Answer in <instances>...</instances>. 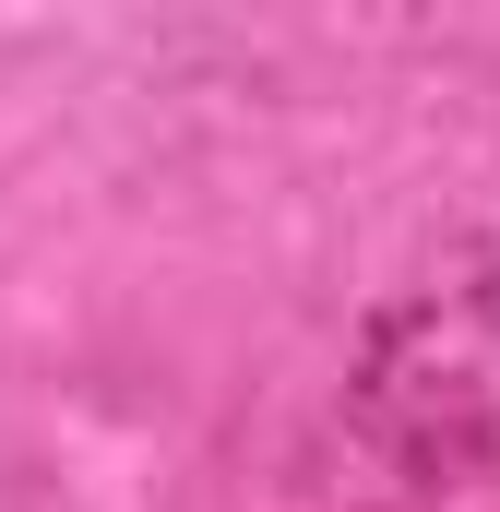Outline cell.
I'll return each mask as SVG.
<instances>
[{
    "mask_svg": "<svg viewBox=\"0 0 500 512\" xmlns=\"http://www.w3.org/2000/svg\"><path fill=\"white\" fill-rule=\"evenodd\" d=\"M322 512H500V274L429 286L370 334Z\"/></svg>",
    "mask_w": 500,
    "mask_h": 512,
    "instance_id": "cell-1",
    "label": "cell"
}]
</instances>
